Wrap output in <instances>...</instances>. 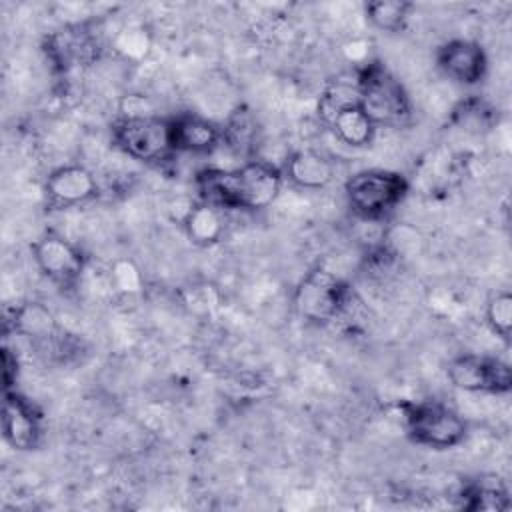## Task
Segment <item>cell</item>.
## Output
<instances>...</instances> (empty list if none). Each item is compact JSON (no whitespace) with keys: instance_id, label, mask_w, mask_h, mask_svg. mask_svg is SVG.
Segmentation results:
<instances>
[{"instance_id":"1","label":"cell","mask_w":512,"mask_h":512,"mask_svg":"<svg viewBox=\"0 0 512 512\" xmlns=\"http://www.w3.org/2000/svg\"><path fill=\"white\" fill-rule=\"evenodd\" d=\"M284 174L270 162L254 160L230 170H202L196 178L202 200L220 208L262 210L282 190Z\"/></svg>"},{"instance_id":"2","label":"cell","mask_w":512,"mask_h":512,"mask_svg":"<svg viewBox=\"0 0 512 512\" xmlns=\"http://www.w3.org/2000/svg\"><path fill=\"white\" fill-rule=\"evenodd\" d=\"M360 108L374 126H396L410 116V100L396 76L380 62L366 64L356 80Z\"/></svg>"},{"instance_id":"3","label":"cell","mask_w":512,"mask_h":512,"mask_svg":"<svg viewBox=\"0 0 512 512\" xmlns=\"http://www.w3.org/2000/svg\"><path fill=\"white\" fill-rule=\"evenodd\" d=\"M408 192V182L402 174L370 168L352 174L344 184L348 206L354 214L366 220L384 218L392 212Z\"/></svg>"},{"instance_id":"4","label":"cell","mask_w":512,"mask_h":512,"mask_svg":"<svg viewBox=\"0 0 512 512\" xmlns=\"http://www.w3.org/2000/svg\"><path fill=\"white\" fill-rule=\"evenodd\" d=\"M404 424L408 436L434 450H446L458 446L466 436L464 418L446 404L424 400L408 404L404 412Z\"/></svg>"},{"instance_id":"5","label":"cell","mask_w":512,"mask_h":512,"mask_svg":"<svg viewBox=\"0 0 512 512\" xmlns=\"http://www.w3.org/2000/svg\"><path fill=\"white\" fill-rule=\"evenodd\" d=\"M112 138L124 154L140 162L164 160L174 152L170 118H160L156 114L134 118L120 116L112 128Z\"/></svg>"},{"instance_id":"6","label":"cell","mask_w":512,"mask_h":512,"mask_svg":"<svg viewBox=\"0 0 512 512\" xmlns=\"http://www.w3.org/2000/svg\"><path fill=\"white\" fill-rule=\"evenodd\" d=\"M348 302V286L324 268L310 270L294 290L296 312L310 322H330L340 316Z\"/></svg>"},{"instance_id":"7","label":"cell","mask_w":512,"mask_h":512,"mask_svg":"<svg viewBox=\"0 0 512 512\" xmlns=\"http://www.w3.org/2000/svg\"><path fill=\"white\" fill-rule=\"evenodd\" d=\"M448 380L464 392L506 394L512 388V370L500 358L462 354L448 364Z\"/></svg>"},{"instance_id":"8","label":"cell","mask_w":512,"mask_h":512,"mask_svg":"<svg viewBox=\"0 0 512 512\" xmlns=\"http://www.w3.org/2000/svg\"><path fill=\"white\" fill-rule=\"evenodd\" d=\"M32 258L38 270L56 284H74L84 270L82 252L58 234H44L32 244Z\"/></svg>"},{"instance_id":"9","label":"cell","mask_w":512,"mask_h":512,"mask_svg":"<svg viewBox=\"0 0 512 512\" xmlns=\"http://www.w3.org/2000/svg\"><path fill=\"white\" fill-rule=\"evenodd\" d=\"M2 434L14 450H34L42 440L40 410L16 390H4Z\"/></svg>"},{"instance_id":"10","label":"cell","mask_w":512,"mask_h":512,"mask_svg":"<svg viewBox=\"0 0 512 512\" xmlns=\"http://www.w3.org/2000/svg\"><path fill=\"white\" fill-rule=\"evenodd\" d=\"M438 68L458 84H478L488 70L484 48L474 40H448L436 52Z\"/></svg>"},{"instance_id":"11","label":"cell","mask_w":512,"mask_h":512,"mask_svg":"<svg viewBox=\"0 0 512 512\" xmlns=\"http://www.w3.org/2000/svg\"><path fill=\"white\" fill-rule=\"evenodd\" d=\"M44 190L52 204L74 206L94 198L98 194V182L86 166L64 164L48 174Z\"/></svg>"},{"instance_id":"12","label":"cell","mask_w":512,"mask_h":512,"mask_svg":"<svg viewBox=\"0 0 512 512\" xmlns=\"http://www.w3.org/2000/svg\"><path fill=\"white\" fill-rule=\"evenodd\" d=\"M174 152L206 154L222 142V128L192 112L170 118Z\"/></svg>"},{"instance_id":"13","label":"cell","mask_w":512,"mask_h":512,"mask_svg":"<svg viewBox=\"0 0 512 512\" xmlns=\"http://www.w3.org/2000/svg\"><path fill=\"white\" fill-rule=\"evenodd\" d=\"M336 176V166L330 156L324 152L304 148L294 152L286 162V178L306 190L326 188Z\"/></svg>"},{"instance_id":"14","label":"cell","mask_w":512,"mask_h":512,"mask_svg":"<svg viewBox=\"0 0 512 512\" xmlns=\"http://www.w3.org/2000/svg\"><path fill=\"white\" fill-rule=\"evenodd\" d=\"M12 330L36 344H46L58 336V322L54 312L38 300H28L14 308Z\"/></svg>"},{"instance_id":"15","label":"cell","mask_w":512,"mask_h":512,"mask_svg":"<svg viewBox=\"0 0 512 512\" xmlns=\"http://www.w3.org/2000/svg\"><path fill=\"white\" fill-rule=\"evenodd\" d=\"M182 226L192 244L212 246L222 238L226 230V220L220 206L200 200L190 204L182 218Z\"/></svg>"},{"instance_id":"16","label":"cell","mask_w":512,"mask_h":512,"mask_svg":"<svg viewBox=\"0 0 512 512\" xmlns=\"http://www.w3.org/2000/svg\"><path fill=\"white\" fill-rule=\"evenodd\" d=\"M462 508L466 510H508L510 498L500 476H480L462 490Z\"/></svg>"},{"instance_id":"17","label":"cell","mask_w":512,"mask_h":512,"mask_svg":"<svg viewBox=\"0 0 512 512\" xmlns=\"http://www.w3.org/2000/svg\"><path fill=\"white\" fill-rule=\"evenodd\" d=\"M328 126L332 128V132L348 146H366L370 144L372 136H374V122L364 114V110L358 106H350L344 108L342 112H338Z\"/></svg>"},{"instance_id":"18","label":"cell","mask_w":512,"mask_h":512,"mask_svg":"<svg viewBox=\"0 0 512 512\" xmlns=\"http://www.w3.org/2000/svg\"><path fill=\"white\" fill-rule=\"evenodd\" d=\"M364 12L374 28L384 32H398L404 28L412 12V4L404 0H376L368 2L364 6Z\"/></svg>"},{"instance_id":"19","label":"cell","mask_w":512,"mask_h":512,"mask_svg":"<svg viewBox=\"0 0 512 512\" xmlns=\"http://www.w3.org/2000/svg\"><path fill=\"white\" fill-rule=\"evenodd\" d=\"M358 104H360V96H358L356 82L350 84L344 80H336L330 86H326V90L322 92L318 100V116L322 118L324 124H328L338 112Z\"/></svg>"},{"instance_id":"20","label":"cell","mask_w":512,"mask_h":512,"mask_svg":"<svg viewBox=\"0 0 512 512\" xmlns=\"http://www.w3.org/2000/svg\"><path fill=\"white\" fill-rule=\"evenodd\" d=\"M486 322L500 338L508 340L512 330V296L510 292H496L486 302Z\"/></svg>"},{"instance_id":"21","label":"cell","mask_w":512,"mask_h":512,"mask_svg":"<svg viewBox=\"0 0 512 512\" xmlns=\"http://www.w3.org/2000/svg\"><path fill=\"white\" fill-rule=\"evenodd\" d=\"M254 136H256V124L252 116L240 108L230 116L226 128H222V140H226L228 146L236 150H246L252 144Z\"/></svg>"},{"instance_id":"22","label":"cell","mask_w":512,"mask_h":512,"mask_svg":"<svg viewBox=\"0 0 512 512\" xmlns=\"http://www.w3.org/2000/svg\"><path fill=\"white\" fill-rule=\"evenodd\" d=\"M492 112L494 110L480 98H470L462 102L460 108L454 110V116L460 118L462 124H472L474 128H480V126H488Z\"/></svg>"},{"instance_id":"23","label":"cell","mask_w":512,"mask_h":512,"mask_svg":"<svg viewBox=\"0 0 512 512\" xmlns=\"http://www.w3.org/2000/svg\"><path fill=\"white\" fill-rule=\"evenodd\" d=\"M2 376H4V390H12V384L16 382V376H18V358L8 350L4 348L2 350Z\"/></svg>"}]
</instances>
